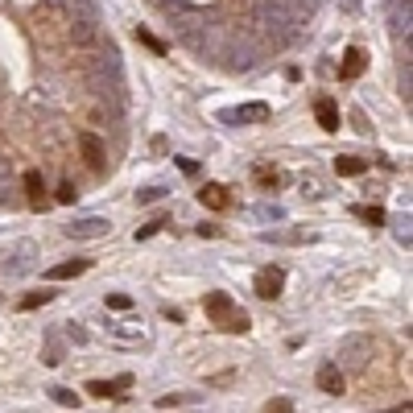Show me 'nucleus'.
<instances>
[{
    "mask_svg": "<svg viewBox=\"0 0 413 413\" xmlns=\"http://www.w3.org/2000/svg\"><path fill=\"white\" fill-rule=\"evenodd\" d=\"M318 389L331 392V397H343V392H347V376H343V368L335 364V360L318 368Z\"/></svg>",
    "mask_w": 413,
    "mask_h": 413,
    "instance_id": "20e7f679",
    "label": "nucleus"
},
{
    "mask_svg": "<svg viewBox=\"0 0 413 413\" xmlns=\"http://www.w3.org/2000/svg\"><path fill=\"white\" fill-rule=\"evenodd\" d=\"M54 198H58L62 207H71L74 198H79V186H74V182H62V186H58V195H54Z\"/></svg>",
    "mask_w": 413,
    "mask_h": 413,
    "instance_id": "6ab92c4d",
    "label": "nucleus"
},
{
    "mask_svg": "<svg viewBox=\"0 0 413 413\" xmlns=\"http://www.w3.org/2000/svg\"><path fill=\"white\" fill-rule=\"evenodd\" d=\"M232 380H236V376H232V372H219V376H211V380H207V385H232Z\"/></svg>",
    "mask_w": 413,
    "mask_h": 413,
    "instance_id": "393cba45",
    "label": "nucleus"
},
{
    "mask_svg": "<svg viewBox=\"0 0 413 413\" xmlns=\"http://www.w3.org/2000/svg\"><path fill=\"white\" fill-rule=\"evenodd\" d=\"M256 182L261 186H281V174L273 170V166H256Z\"/></svg>",
    "mask_w": 413,
    "mask_h": 413,
    "instance_id": "f3484780",
    "label": "nucleus"
},
{
    "mask_svg": "<svg viewBox=\"0 0 413 413\" xmlns=\"http://www.w3.org/2000/svg\"><path fill=\"white\" fill-rule=\"evenodd\" d=\"M198 203H203L207 211H227V207H232V195H227V186H219V182H207V186L198 191Z\"/></svg>",
    "mask_w": 413,
    "mask_h": 413,
    "instance_id": "0eeeda50",
    "label": "nucleus"
},
{
    "mask_svg": "<svg viewBox=\"0 0 413 413\" xmlns=\"http://www.w3.org/2000/svg\"><path fill=\"white\" fill-rule=\"evenodd\" d=\"M50 298H54V290H38V293H25L17 306H21V310H38V306H46Z\"/></svg>",
    "mask_w": 413,
    "mask_h": 413,
    "instance_id": "2eb2a0df",
    "label": "nucleus"
},
{
    "mask_svg": "<svg viewBox=\"0 0 413 413\" xmlns=\"http://www.w3.org/2000/svg\"><path fill=\"white\" fill-rule=\"evenodd\" d=\"M256 298H265V302H273V298H281V290H285V268H277V265H268L256 273Z\"/></svg>",
    "mask_w": 413,
    "mask_h": 413,
    "instance_id": "7ed1b4c3",
    "label": "nucleus"
},
{
    "mask_svg": "<svg viewBox=\"0 0 413 413\" xmlns=\"http://www.w3.org/2000/svg\"><path fill=\"white\" fill-rule=\"evenodd\" d=\"M79 149H83L87 166H91L96 174H103V166H108V157H103V141H99L96 132H79Z\"/></svg>",
    "mask_w": 413,
    "mask_h": 413,
    "instance_id": "39448f33",
    "label": "nucleus"
},
{
    "mask_svg": "<svg viewBox=\"0 0 413 413\" xmlns=\"http://www.w3.org/2000/svg\"><path fill=\"white\" fill-rule=\"evenodd\" d=\"M137 42H141V46H149V50H157V54H166V46H162V42H157L149 29H137Z\"/></svg>",
    "mask_w": 413,
    "mask_h": 413,
    "instance_id": "4be33fe9",
    "label": "nucleus"
},
{
    "mask_svg": "<svg viewBox=\"0 0 413 413\" xmlns=\"http://www.w3.org/2000/svg\"><path fill=\"white\" fill-rule=\"evenodd\" d=\"M62 232H67L71 240H99V236H108V232H112V223H108V219H99V215H87V219L67 223Z\"/></svg>",
    "mask_w": 413,
    "mask_h": 413,
    "instance_id": "f03ea898",
    "label": "nucleus"
},
{
    "mask_svg": "<svg viewBox=\"0 0 413 413\" xmlns=\"http://www.w3.org/2000/svg\"><path fill=\"white\" fill-rule=\"evenodd\" d=\"M108 310H132V298L128 293H108Z\"/></svg>",
    "mask_w": 413,
    "mask_h": 413,
    "instance_id": "412c9836",
    "label": "nucleus"
},
{
    "mask_svg": "<svg viewBox=\"0 0 413 413\" xmlns=\"http://www.w3.org/2000/svg\"><path fill=\"white\" fill-rule=\"evenodd\" d=\"M162 223H166V219H153V223H145V227H141V232H137V240H149V236H153V232H162Z\"/></svg>",
    "mask_w": 413,
    "mask_h": 413,
    "instance_id": "b1692460",
    "label": "nucleus"
},
{
    "mask_svg": "<svg viewBox=\"0 0 413 413\" xmlns=\"http://www.w3.org/2000/svg\"><path fill=\"white\" fill-rule=\"evenodd\" d=\"M203 310H207V318L211 322H219V331H227V335H244L252 322H248V315H244L240 306L232 302V293H223V290H215V293H207L203 298Z\"/></svg>",
    "mask_w": 413,
    "mask_h": 413,
    "instance_id": "f257e3e1",
    "label": "nucleus"
},
{
    "mask_svg": "<svg viewBox=\"0 0 413 413\" xmlns=\"http://www.w3.org/2000/svg\"><path fill=\"white\" fill-rule=\"evenodd\" d=\"M50 397L58 401V405H67V409H79V397L71 389H50Z\"/></svg>",
    "mask_w": 413,
    "mask_h": 413,
    "instance_id": "a211bd4d",
    "label": "nucleus"
},
{
    "mask_svg": "<svg viewBox=\"0 0 413 413\" xmlns=\"http://www.w3.org/2000/svg\"><path fill=\"white\" fill-rule=\"evenodd\" d=\"M157 198H166L162 186H149V191H137V203H157Z\"/></svg>",
    "mask_w": 413,
    "mask_h": 413,
    "instance_id": "5701e85b",
    "label": "nucleus"
},
{
    "mask_svg": "<svg viewBox=\"0 0 413 413\" xmlns=\"http://www.w3.org/2000/svg\"><path fill=\"white\" fill-rule=\"evenodd\" d=\"M71 42L83 50L99 46V21H79V17H71Z\"/></svg>",
    "mask_w": 413,
    "mask_h": 413,
    "instance_id": "423d86ee",
    "label": "nucleus"
},
{
    "mask_svg": "<svg viewBox=\"0 0 413 413\" xmlns=\"http://www.w3.org/2000/svg\"><path fill=\"white\" fill-rule=\"evenodd\" d=\"M364 170H368L364 157H335V174H339V178H360Z\"/></svg>",
    "mask_w": 413,
    "mask_h": 413,
    "instance_id": "4468645a",
    "label": "nucleus"
},
{
    "mask_svg": "<svg viewBox=\"0 0 413 413\" xmlns=\"http://www.w3.org/2000/svg\"><path fill=\"white\" fill-rule=\"evenodd\" d=\"M21 186H25V195H29V203H33V207H42V203H46V198H42V191H46V178H42V170H25Z\"/></svg>",
    "mask_w": 413,
    "mask_h": 413,
    "instance_id": "f8f14e48",
    "label": "nucleus"
},
{
    "mask_svg": "<svg viewBox=\"0 0 413 413\" xmlns=\"http://www.w3.org/2000/svg\"><path fill=\"white\" fill-rule=\"evenodd\" d=\"M128 385H132V376H116V380H91V385H87V392H91L96 401H103V397H124V392H128Z\"/></svg>",
    "mask_w": 413,
    "mask_h": 413,
    "instance_id": "6e6552de",
    "label": "nucleus"
},
{
    "mask_svg": "<svg viewBox=\"0 0 413 413\" xmlns=\"http://www.w3.org/2000/svg\"><path fill=\"white\" fill-rule=\"evenodd\" d=\"M368 67V58H364V50L360 46H351L347 54H343V62H339V79H360Z\"/></svg>",
    "mask_w": 413,
    "mask_h": 413,
    "instance_id": "9d476101",
    "label": "nucleus"
},
{
    "mask_svg": "<svg viewBox=\"0 0 413 413\" xmlns=\"http://www.w3.org/2000/svg\"><path fill=\"white\" fill-rule=\"evenodd\" d=\"M315 116H318V124L327 128V132H339V108H335V99H318L315 103Z\"/></svg>",
    "mask_w": 413,
    "mask_h": 413,
    "instance_id": "9b49d317",
    "label": "nucleus"
},
{
    "mask_svg": "<svg viewBox=\"0 0 413 413\" xmlns=\"http://www.w3.org/2000/svg\"><path fill=\"white\" fill-rule=\"evenodd\" d=\"M223 120L261 124V120H268V103H244V108H236V112H223Z\"/></svg>",
    "mask_w": 413,
    "mask_h": 413,
    "instance_id": "1a4fd4ad",
    "label": "nucleus"
},
{
    "mask_svg": "<svg viewBox=\"0 0 413 413\" xmlns=\"http://www.w3.org/2000/svg\"><path fill=\"white\" fill-rule=\"evenodd\" d=\"M356 215L364 219V223H372V227H380L385 223V207H356Z\"/></svg>",
    "mask_w": 413,
    "mask_h": 413,
    "instance_id": "dca6fc26",
    "label": "nucleus"
},
{
    "mask_svg": "<svg viewBox=\"0 0 413 413\" xmlns=\"http://www.w3.org/2000/svg\"><path fill=\"white\" fill-rule=\"evenodd\" d=\"M261 413H293V401H290V397H273Z\"/></svg>",
    "mask_w": 413,
    "mask_h": 413,
    "instance_id": "aec40b11",
    "label": "nucleus"
},
{
    "mask_svg": "<svg viewBox=\"0 0 413 413\" xmlns=\"http://www.w3.org/2000/svg\"><path fill=\"white\" fill-rule=\"evenodd\" d=\"M91 268V261H62V265H54L46 273L50 281H71V277H79V273H87Z\"/></svg>",
    "mask_w": 413,
    "mask_h": 413,
    "instance_id": "ddd939ff",
    "label": "nucleus"
}]
</instances>
